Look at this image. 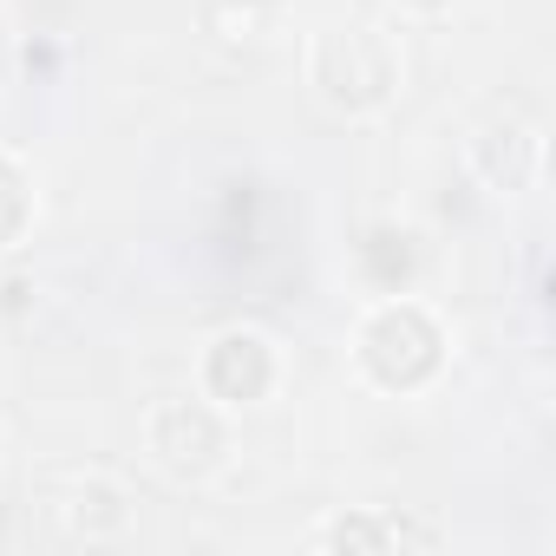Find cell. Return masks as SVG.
Returning <instances> with one entry per match:
<instances>
[{"instance_id":"obj_6","label":"cell","mask_w":556,"mask_h":556,"mask_svg":"<svg viewBox=\"0 0 556 556\" xmlns=\"http://www.w3.org/2000/svg\"><path fill=\"white\" fill-rule=\"evenodd\" d=\"M536 125H523V118H491L478 138H471V170L491 184V190H523L530 184V170H536Z\"/></svg>"},{"instance_id":"obj_5","label":"cell","mask_w":556,"mask_h":556,"mask_svg":"<svg viewBox=\"0 0 556 556\" xmlns=\"http://www.w3.org/2000/svg\"><path fill=\"white\" fill-rule=\"evenodd\" d=\"M47 517L66 543H105L131 523V497L99 471H66L47 484Z\"/></svg>"},{"instance_id":"obj_7","label":"cell","mask_w":556,"mask_h":556,"mask_svg":"<svg viewBox=\"0 0 556 556\" xmlns=\"http://www.w3.org/2000/svg\"><path fill=\"white\" fill-rule=\"evenodd\" d=\"M393 543H400L393 510H348L315 530V549H348V556H387Z\"/></svg>"},{"instance_id":"obj_8","label":"cell","mask_w":556,"mask_h":556,"mask_svg":"<svg viewBox=\"0 0 556 556\" xmlns=\"http://www.w3.org/2000/svg\"><path fill=\"white\" fill-rule=\"evenodd\" d=\"M203 34L223 47H255L268 34V0H203Z\"/></svg>"},{"instance_id":"obj_10","label":"cell","mask_w":556,"mask_h":556,"mask_svg":"<svg viewBox=\"0 0 556 556\" xmlns=\"http://www.w3.org/2000/svg\"><path fill=\"white\" fill-rule=\"evenodd\" d=\"M400 8H406V14H445L452 0H400Z\"/></svg>"},{"instance_id":"obj_3","label":"cell","mask_w":556,"mask_h":556,"mask_svg":"<svg viewBox=\"0 0 556 556\" xmlns=\"http://www.w3.org/2000/svg\"><path fill=\"white\" fill-rule=\"evenodd\" d=\"M144 452L164 478L177 484H203L229 465V419L216 400H157L144 413Z\"/></svg>"},{"instance_id":"obj_2","label":"cell","mask_w":556,"mask_h":556,"mask_svg":"<svg viewBox=\"0 0 556 556\" xmlns=\"http://www.w3.org/2000/svg\"><path fill=\"white\" fill-rule=\"evenodd\" d=\"M354 361H361V374H367L374 387L413 393V387H426V380L445 367V328L432 321L426 302L387 295V302H374V308L361 315V328H354Z\"/></svg>"},{"instance_id":"obj_4","label":"cell","mask_w":556,"mask_h":556,"mask_svg":"<svg viewBox=\"0 0 556 556\" xmlns=\"http://www.w3.org/2000/svg\"><path fill=\"white\" fill-rule=\"evenodd\" d=\"M197 380H203V400L216 406H262L275 393V380H282V354H275V341L262 328H223L203 361H197Z\"/></svg>"},{"instance_id":"obj_9","label":"cell","mask_w":556,"mask_h":556,"mask_svg":"<svg viewBox=\"0 0 556 556\" xmlns=\"http://www.w3.org/2000/svg\"><path fill=\"white\" fill-rule=\"evenodd\" d=\"M27 223H34V184L8 151H0V249H14L27 236Z\"/></svg>"},{"instance_id":"obj_1","label":"cell","mask_w":556,"mask_h":556,"mask_svg":"<svg viewBox=\"0 0 556 556\" xmlns=\"http://www.w3.org/2000/svg\"><path fill=\"white\" fill-rule=\"evenodd\" d=\"M308 86L341 118H380L406 86V60L374 21H334L308 47Z\"/></svg>"},{"instance_id":"obj_11","label":"cell","mask_w":556,"mask_h":556,"mask_svg":"<svg viewBox=\"0 0 556 556\" xmlns=\"http://www.w3.org/2000/svg\"><path fill=\"white\" fill-rule=\"evenodd\" d=\"M0 53H8V34H0Z\"/></svg>"}]
</instances>
